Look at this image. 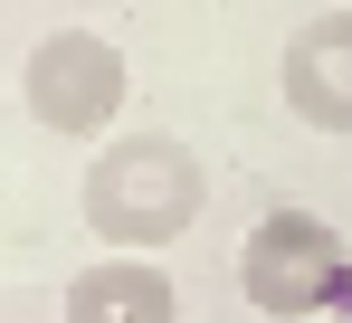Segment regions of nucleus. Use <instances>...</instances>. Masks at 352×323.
Wrapping results in <instances>:
<instances>
[{"instance_id": "obj_1", "label": "nucleus", "mask_w": 352, "mask_h": 323, "mask_svg": "<svg viewBox=\"0 0 352 323\" xmlns=\"http://www.w3.org/2000/svg\"><path fill=\"white\" fill-rule=\"evenodd\" d=\"M76 210H86V228L115 257H143V247L190 238V219L210 210V171H200V153L181 133H115L105 153L86 162Z\"/></svg>"}, {"instance_id": "obj_2", "label": "nucleus", "mask_w": 352, "mask_h": 323, "mask_svg": "<svg viewBox=\"0 0 352 323\" xmlns=\"http://www.w3.org/2000/svg\"><path fill=\"white\" fill-rule=\"evenodd\" d=\"M238 295H248L257 314H276V323L343 314V295H352L343 228L314 219V210H267L257 228H248V247H238Z\"/></svg>"}, {"instance_id": "obj_3", "label": "nucleus", "mask_w": 352, "mask_h": 323, "mask_svg": "<svg viewBox=\"0 0 352 323\" xmlns=\"http://www.w3.org/2000/svg\"><path fill=\"white\" fill-rule=\"evenodd\" d=\"M124 96H133V67H124V48L96 38V29H48V38L29 48V67H19L29 124H48V133H67V143L105 133V124L124 114Z\"/></svg>"}, {"instance_id": "obj_4", "label": "nucleus", "mask_w": 352, "mask_h": 323, "mask_svg": "<svg viewBox=\"0 0 352 323\" xmlns=\"http://www.w3.org/2000/svg\"><path fill=\"white\" fill-rule=\"evenodd\" d=\"M276 96H286L295 124L314 133H352V10H324L305 19L276 57Z\"/></svg>"}, {"instance_id": "obj_5", "label": "nucleus", "mask_w": 352, "mask_h": 323, "mask_svg": "<svg viewBox=\"0 0 352 323\" xmlns=\"http://www.w3.org/2000/svg\"><path fill=\"white\" fill-rule=\"evenodd\" d=\"M58 323H181V285L153 257H96L67 276Z\"/></svg>"}, {"instance_id": "obj_6", "label": "nucleus", "mask_w": 352, "mask_h": 323, "mask_svg": "<svg viewBox=\"0 0 352 323\" xmlns=\"http://www.w3.org/2000/svg\"><path fill=\"white\" fill-rule=\"evenodd\" d=\"M324 323H352V314H324Z\"/></svg>"}]
</instances>
